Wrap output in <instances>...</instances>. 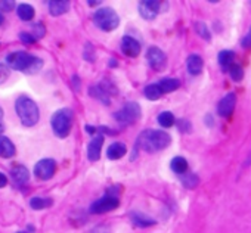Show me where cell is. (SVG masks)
<instances>
[{"instance_id": "6da1fadb", "label": "cell", "mask_w": 251, "mask_h": 233, "mask_svg": "<svg viewBox=\"0 0 251 233\" xmlns=\"http://www.w3.org/2000/svg\"><path fill=\"white\" fill-rule=\"evenodd\" d=\"M8 67L17 71H21L24 74H37L43 68V59L30 55L24 50L12 52L6 56Z\"/></svg>"}, {"instance_id": "7a4b0ae2", "label": "cell", "mask_w": 251, "mask_h": 233, "mask_svg": "<svg viewBox=\"0 0 251 233\" xmlns=\"http://www.w3.org/2000/svg\"><path fill=\"white\" fill-rule=\"evenodd\" d=\"M170 142H172L170 135H167L163 130H145L144 133H141L138 139L136 149L141 148L142 151L154 154V152L166 149L170 145Z\"/></svg>"}, {"instance_id": "3957f363", "label": "cell", "mask_w": 251, "mask_h": 233, "mask_svg": "<svg viewBox=\"0 0 251 233\" xmlns=\"http://www.w3.org/2000/svg\"><path fill=\"white\" fill-rule=\"evenodd\" d=\"M15 111L20 116L23 126L25 127H33L39 123L40 112L37 103L30 99L28 96H20L15 102Z\"/></svg>"}, {"instance_id": "277c9868", "label": "cell", "mask_w": 251, "mask_h": 233, "mask_svg": "<svg viewBox=\"0 0 251 233\" xmlns=\"http://www.w3.org/2000/svg\"><path fill=\"white\" fill-rule=\"evenodd\" d=\"M73 111L70 108H62V109H58L53 115H52V120H50V124H52V130L53 133L64 139L70 135L71 132V127H73Z\"/></svg>"}, {"instance_id": "5b68a950", "label": "cell", "mask_w": 251, "mask_h": 233, "mask_svg": "<svg viewBox=\"0 0 251 233\" xmlns=\"http://www.w3.org/2000/svg\"><path fill=\"white\" fill-rule=\"evenodd\" d=\"M93 21H95V25L98 28L109 33L118 27L120 17L117 15V12L112 8H99L93 15Z\"/></svg>"}, {"instance_id": "8992f818", "label": "cell", "mask_w": 251, "mask_h": 233, "mask_svg": "<svg viewBox=\"0 0 251 233\" xmlns=\"http://www.w3.org/2000/svg\"><path fill=\"white\" fill-rule=\"evenodd\" d=\"M114 118L121 124H133L141 118V106L136 102H127L114 114Z\"/></svg>"}, {"instance_id": "52a82bcc", "label": "cell", "mask_w": 251, "mask_h": 233, "mask_svg": "<svg viewBox=\"0 0 251 233\" xmlns=\"http://www.w3.org/2000/svg\"><path fill=\"white\" fill-rule=\"evenodd\" d=\"M89 94L98 100H100L103 105H109L111 94H115V87L109 81H102L96 86H92L89 89Z\"/></svg>"}, {"instance_id": "ba28073f", "label": "cell", "mask_w": 251, "mask_h": 233, "mask_svg": "<svg viewBox=\"0 0 251 233\" xmlns=\"http://www.w3.org/2000/svg\"><path fill=\"white\" fill-rule=\"evenodd\" d=\"M118 205H120V199L115 195L108 193V195L102 196L100 199L95 201L90 205V212L92 214H105V212H109V211L115 210Z\"/></svg>"}, {"instance_id": "9c48e42d", "label": "cell", "mask_w": 251, "mask_h": 233, "mask_svg": "<svg viewBox=\"0 0 251 233\" xmlns=\"http://www.w3.org/2000/svg\"><path fill=\"white\" fill-rule=\"evenodd\" d=\"M56 171V163L52 158H45L40 160L36 165H34V176L39 180H49L53 177Z\"/></svg>"}, {"instance_id": "30bf717a", "label": "cell", "mask_w": 251, "mask_h": 233, "mask_svg": "<svg viewBox=\"0 0 251 233\" xmlns=\"http://www.w3.org/2000/svg\"><path fill=\"white\" fill-rule=\"evenodd\" d=\"M163 6H166V3L154 2V0H145V2L139 3V14L144 20L152 21L161 11H164Z\"/></svg>"}, {"instance_id": "8fae6325", "label": "cell", "mask_w": 251, "mask_h": 233, "mask_svg": "<svg viewBox=\"0 0 251 233\" xmlns=\"http://www.w3.org/2000/svg\"><path fill=\"white\" fill-rule=\"evenodd\" d=\"M147 59H148L151 68H154L155 71L164 70V67L167 64V56L160 47H150L147 52Z\"/></svg>"}, {"instance_id": "7c38bea8", "label": "cell", "mask_w": 251, "mask_h": 233, "mask_svg": "<svg viewBox=\"0 0 251 233\" xmlns=\"http://www.w3.org/2000/svg\"><path fill=\"white\" fill-rule=\"evenodd\" d=\"M120 47H121V52H123L126 56H129V58H136V56L141 53V49H142V47H141V43H139L135 37H132V36H126V37H123Z\"/></svg>"}, {"instance_id": "4fadbf2b", "label": "cell", "mask_w": 251, "mask_h": 233, "mask_svg": "<svg viewBox=\"0 0 251 233\" xmlns=\"http://www.w3.org/2000/svg\"><path fill=\"white\" fill-rule=\"evenodd\" d=\"M236 105V96L235 93H227L217 105V112L220 116H230Z\"/></svg>"}, {"instance_id": "5bb4252c", "label": "cell", "mask_w": 251, "mask_h": 233, "mask_svg": "<svg viewBox=\"0 0 251 233\" xmlns=\"http://www.w3.org/2000/svg\"><path fill=\"white\" fill-rule=\"evenodd\" d=\"M103 145V135H96L87 146V158L90 161H98L100 158V149Z\"/></svg>"}, {"instance_id": "9a60e30c", "label": "cell", "mask_w": 251, "mask_h": 233, "mask_svg": "<svg viewBox=\"0 0 251 233\" xmlns=\"http://www.w3.org/2000/svg\"><path fill=\"white\" fill-rule=\"evenodd\" d=\"M11 176H12V180L15 182V185L21 186V185H25L28 180H30V171L25 165H15L12 170H11Z\"/></svg>"}, {"instance_id": "2e32d148", "label": "cell", "mask_w": 251, "mask_h": 233, "mask_svg": "<svg viewBox=\"0 0 251 233\" xmlns=\"http://www.w3.org/2000/svg\"><path fill=\"white\" fill-rule=\"evenodd\" d=\"M186 67H188V71L189 74L192 75H198L202 72V67H204V62H202V58L197 53L191 55L188 59H186Z\"/></svg>"}, {"instance_id": "e0dca14e", "label": "cell", "mask_w": 251, "mask_h": 233, "mask_svg": "<svg viewBox=\"0 0 251 233\" xmlns=\"http://www.w3.org/2000/svg\"><path fill=\"white\" fill-rule=\"evenodd\" d=\"M126 152H127V148H126L124 143L121 142H115L112 145L108 146V151H106V157L111 160V161H115V160H120L126 155Z\"/></svg>"}, {"instance_id": "ac0fdd59", "label": "cell", "mask_w": 251, "mask_h": 233, "mask_svg": "<svg viewBox=\"0 0 251 233\" xmlns=\"http://www.w3.org/2000/svg\"><path fill=\"white\" fill-rule=\"evenodd\" d=\"M15 152H17V149H15V145L12 143V140L5 136H0V157L12 158L15 155Z\"/></svg>"}, {"instance_id": "d6986e66", "label": "cell", "mask_w": 251, "mask_h": 233, "mask_svg": "<svg viewBox=\"0 0 251 233\" xmlns=\"http://www.w3.org/2000/svg\"><path fill=\"white\" fill-rule=\"evenodd\" d=\"M48 6H49L50 15L59 17V15H64V14L68 12V9H70V2H65V0H61V2H58V0H55V2H49Z\"/></svg>"}, {"instance_id": "ffe728a7", "label": "cell", "mask_w": 251, "mask_h": 233, "mask_svg": "<svg viewBox=\"0 0 251 233\" xmlns=\"http://www.w3.org/2000/svg\"><path fill=\"white\" fill-rule=\"evenodd\" d=\"M219 64L225 71H229L232 65H235V53L232 50H222L219 53Z\"/></svg>"}, {"instance_id": "44dd1931", "label": "cell", "mask_w": 251, "mask_h": 233, "mask_svg": "<svg viewBox=\"0 0 251 233\" xmlns=\"http://www.w3.org/2000/svg\"><path fill=\"white\" fill-rule=\"evenodd\" d=\"M130 218H132V221H133L136 226H139V227H150V226H154V224L157 223L154 218H151V217H148V215H145V214H142V212H138V211L132 212V214H130Z\"/></svg>"}, {"instance_id": "7402d4cb", "label": "cell", "mask_w": 251, "mask_h": 233, "mask_svg": "<svg viewBox=\"0 0 251 233\" xmlns=\"http://www.w3.org/2000/svg\"><path fill=\"white\" fill-rule=\"evenodd\" d=\"M17 14H18V17H20V20H23V21H25V23L31 21V20L34 18V15H36L34 8H33L31 5H27V3H21V5L18 6V9H17Z\"/></svg>"}, {"instance_id": "603a6c76", "label": "cell", "mask_w": 251, "mask_h": 233, "mask_svg": "<svg viewBox=\"0 0 251 233\" xmlns=\"http://www.w3.org/2000/svg\"><path fill=\"white\" fill-rule=\"evenodd\" d=\"M172 170L180 177L185 173H188V161L183 157H176L172 160Z\"/></svg>"}, {"instance_id": "cb8c5ba5", "label": "cell", "mask_w": 251, "mask_h": 233, "mask_svg": "<svg viewBox=\"0 0 251 233\" xmlns=\"http://www.w3.org/2000/svg\"><path fill=\"white\" fill-rule=\"evenodd\" d=\"M53 201L50 198H42V196H33L31 201H30V207L33 210H46L49 207H52Z\"/></svg>"}, {"instance_id": "d4e9b609", "label": "cell", "mask_w": 251, "mask_h": 233, "mask_svg": "<svg viewBox=\"0 0 251 233\" xmlns=\"http://www.w3.org/2000/svg\"><path fill=\"white\" fill-rule=\"evenodd\" d=\"M144 94H145V97L150 99V100H157V99H160L164 93H163V90H161V87H160L158 84H150V86L145 87Z\"/></svg>"}, {"instance_id": "484cf974", "label": "cell", "mask_w": 251, "mask_h": 233, "mask_svg": "<svg viewBox=\"0 0 251 233\" xmlns=\"http://www.w3.org/2000/svg\"><path fill=\"white\" fill-rule=\"evenodd\" d=\"M158 86L161 87L163 93H170V92H175L176 89H179L180 83H179L177 78H163L158 83Z\"/></svg>"}, {"instance_id": "4316f807", "label": "cell", "mask_w": 251, "mask_h": 233, "mask_svg": "<svg viewBox=\"0 0 251 233\" xmlns=\"http://www.w3.org/2000/svg\"><path fill=\"white\" fill-rule=\"evenodd\" d=\"M180 180H182V185H183L186 189H194V187H197L198 183H200L198 176L194 174V173H189V171L185 173L183 176H180Z\"/></svg>"}, {"instance_id": "83f0119b", "label": "cell", "mask_w": 251, "mask_h": 233, "mask_svg": "<svg viewBox=\"0 0 251 233\" xmlns=\"http://www.w3.org/2000/svg\"><path fill=\"white\" fill-rule=\"evenodd\" d=\"M175 123H176L175 115L172 112H169V111H164V112H161L158 115V124L161 127H172Z\"/></svg>"}, {"instance_id": "f1b7e54d", "label": "cell", "mask_w": 251, "mask_h": 233, "mask_svg": "<svg viewBox=\"0 0 251 233\" xmlns=\"http://www.w3.org/2000/svg\"><path fill=\"white\" fill-rule=\"evenodd\" d=\"M195 31L198 33L200 37H202V39H205V40H210V39H211V34H210L207 25H205L204 23H201V21H200V23H195Z\"/></svg>"}, {"instance_id": "f546056e", "label": "cell", "mask_w": 251, "mask_h": 233, "mask_svg": "<svg viewBox=\"0 0 251 233\" xmlns=\"http://www.w3.org/2000/svg\"><path fill=\"white\" fill-rule=\"evenodd\" d=\"M229 74H230V77H232V80H233V81H241V80H242V77H244V70H242L238 64H235V65H232V67H230Z\"/></svg>"}, {"instance_id": "4dcf8cb0", "label": "cell", "mask_w": 251, "mask_h": 233, "mask_svg": "<svg viewBox=\"0 0 251 233\" xmlns=\"http://www.w3.org/2000/svg\"><path fill=\"white\" fill-rule=\"evenodd\" d=\"M83 58L89 62H93L95 61V49L90 43H87L84 46V52H83Z\"/></svg>"}, {"instance_id": "1f68e13d", "label": "cell", "mask_w": 251, "mask_h": 233, "mask_svg": "<svg viewBox=\"0 0 251 233\" xmlns=\"http://www.w3.org/2000/svg\"><path fill=\"white\" fill-rule=\"evenodd\" d=\"M45 31H46V28H45V25H43V24H34V25H33V31H31V34L39 40V39H42V37L45 36Z\"/></svg>"}, {"instance_id": "d6a6232c", "label": "cell", "mask_w": 251, "mask_h": 233, "mask_svg": "<svg viewBox=\"0 0 251 233\" xmlns=\"http://www.w3.org/2000/svg\"><path fill=\"white\" fill-rule=\"evenodd\" d=\"M15 6L14 0H0V12H11Z\"/></svg>"}, {"instance_id": "836d02e7", "label": "cell", "mask_w": 251, "mask_h": 233, "mask_svg": "<svg viewBox=\"0 0 251 233\" xmlns=\"http://www.w3.org/2000/svg\"><path fill=\"white\" fill-rule=\"evenodd\" d=\"M20 39H21V42L25 43V45H33V43L37 42V39H36L31 33H21V34H20Z\"/></svg>"}, {"instance_id": "e575fe53", "label": "cell", "mask_w": 251, "mask_h": 233, "mask_svg": "<svg viewBox=\"0 0 251 233\" xmlns=\"http://www.w3.org/2000/svg\"><path fill=\"white\" fill-rule=\"evenodd\" d=\"M9 77V67L3 65V64H0V84L5 83Z\"/></svg>"}, {"instance_id": "d590c367", "label": "cell", "mask_w": 251, "mask_h": 233, "mask_svg": "<svg viewBox=\"0 0 251 233\" xmlns=\"http://www.w3.org/2000/svg\"><path fill=\"white\" fill-rule=\"evenodd\" d=\"M242 47H245V49L251 47V28H250V31L247 33V36L242 39Z\"/></svg>"}, {"instance_id": "8d00e7d4", "label": "cell", "mask_w": 251, "mask_h": 233, "mask_svg": "<svg viewBox=\"0 0 251 233\" xmlns=\"http://www.w3.org/2000/svg\"><path fill=\"white\" fill-rule=\"evenodd\" d=\"M177 126H179V129H180L182 132H189V130H191V124H189L188 121H185V120L177 121Z\"/></svg>"}, {"instance_id": "74e56055", "label": "cell", "mask_w": 251, "mask_h": 233, "mask_svg": "<svg viewBox=\"0 0 251 233\" xmlns=\"http://www.w3.org/2000/svg\"><path fill=\"white\" fill-rule=\"evenodd\" d=\"M90 233H111V230L106 226H96L95 229H92Z\"/></svg>"}, {"instance_id": "f35d334b", "label": "cell", "mask_w": 251, "mask_h": 233, "mask_svg": "<svg viewBox=\"0 0 251 233\" xmlns=\"http://www.w3.org/2000/svg\"><path fill=\"white\" fill-rule=\"evenodd\" d=\"M6 183H8V177H6L3 173H0V189L5 187V186H6Z\"/></svg>"}, {"instance_id": "ab89813d", "label": "cell", "mask_w": 251, "mask_h": 233, "mask_svg": "<svg viewBox=\"0 0 251 233\" xmlns=\"http://www.w3.org/2000/svg\"><path fill=\"white\" fill-rule=\"evenodd\" d=\"M3 21H5V17L2 15V12H0V25H3Z\"/></svg>"}, {"instance_id": "60d3db41", "label": "cell", "mask_w": 251, "mask_h": 233, "mask_svg": "<svg viewBox=\"0 0 251 233\" xmlns=\"http://www.w3.org/2000/svg\"><path fill=\"white\" fill-rule=\"evenodd\" d=\"M2 118H3V109L0 108V123H2Z\"/></svg>"}, {"instance_id": "b9f144b4", "label": "cell", "mask_w": 251, "mask_h": 233, "mask_svg": "<svg viewBox=\"0 0 251 233\" xmlns=\"http://www.w3.org/2000/svg\"><path fill=\"white\" fill-rule=\"evenodd\" d=\"M89 5L90 6H96V5H99V2H89Z\"/></svg>"}, {"instance_id": "7bdbcfd3", "label": "cell", "mask_w": 251, "mask_h": 233, "mask_svg": "<svg viewBox=\"0 0 251 233\" xmlns=\"http://www.w3.org/2000/svg\"><path fill=\"white\" fill-rule=\"evenodd\" d=\"M3 132V126H2V123H0V133Z\"/></svg>"}, {"instance_id": "ee69618b", "label": "cell", "mask_w": 251, "mask_h": 233, "mask_svg": "<svg viewBox=\"0 0 251 233\" xmlns=\"http://www.w3.org/2000/svg\"><path fill=\"white\" fill-rule=\"evenodd\" d=\"M17 233H27V232H17Z\"/></svg>"}]
</instances>
